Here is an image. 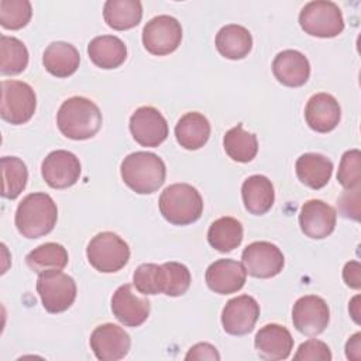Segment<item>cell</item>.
Returning <instances> with one entry per match:
<instances>
[{"label": "cell", "instance_id": "obj_28", "mask_svg": "<svg viewBox=\"0 0 361 361\" xmlns=\"http://www.w3.org/2000/svg\"><path fill=\"white\" fill-rule=\"evenodd\" d=\"M103 17L113 30H130L140 24L142 4L138 0H107L103 7Z\"/></svg>", "mask_w": 361, "mask_h": 361}, {"label": "cell", "instance_id": "obj_8", "mask_svg": "<svg viewBox=\"0 0 361 361\" xmlns=\"http://www.w3.org/2000/svg\"><path fill=\"white\" fill-rule=\"evenodd\" d=\"M37 96L34 89L21 80L1 82L0 116L10 124H24L35 113Z\"/></svg>", "mask_w": 361, "mask_h": 361}, {"label": "cell", "instance_id": "obj_21", "mask_svg": "<svg viewBox=\"0 0 361 361\" xmlns=\"http://www.w3.org/2000/svg\"><path fill=\"white\" fill-rule=\"evenodd\" d=\"M272 72L279 83L289 87H299L303 86L310 76V63L302 52L285 49L275 56Z\"/></svg>", "mask_w": 361, "mask_h": 361}, {"label": "cell", "instance_id": "obj_18", "mask_svg": "<svg viewBox=\"0 0 361 361\" xmlns=\"http://www.w3.org/2000/svg\"><path fill=\"white\" fill-rule=\"evenodd\" d=\"M204 278L210 290L219 295H230L244 286L247 271L241 262L223 258L209 265Z\"/></svg>", "mask_w": 361, "mask_h": 361}, {"label": "cell", "instance_id": "obj_35", "mask_svg": "<svg viewBox=\"0 0 361 361\" xmlns=\"http://www.w3.org/2000/svg\"><path fill=\"white\" fill-rule=\"evenodd\" d=\"M32 8L28 0H0V24L6 30H20L31 20Z\"/></svg>", "mask_w": 361, "mask_h": 361}, {"label": "cell", "instance_id": "obj_23", "mask_svg": "<svg viewBox=\"0 0 361 361\" xmlns=\"http://www.w3.org/2000/svg\"><path fill=\"white\" fill-rule=\"evenodd\" d=\"M241 196L245 209L251 214H265L275 202L274 185L264 175H251L241 186Z\"/></svg>", "mask_w": 361, "mask_h": 361}, {"label": "cell", "instance_id": "obj_25", "mask_svg": "<svg viewBox=\"0 0 361 361\" xmlns=\"http://www.w3.org/2000/svg\"><path fill=\"white\" fill-rule=\"evenodd\" d=\"M175 137L185 149H199L210 137V123L202 113L189 111L178 120L175 126Z\"/></svg>", "mask_w": 361, "mask_h": 361}, {"label": "cell", "instance_id": "obj_16", "mask_svg": "<svg viewBox=\"0 0 361 361\" xmlns=\"http://www.w3.org/2000/svg\"><path fill=\"white\" fill-rule=\"evenodd\" d=\"M337 214L334 207L319 199L303 203L299 213V226L305 235L322 240L330 235L336 227Z\"/></svg>", "mask_w": 361, "mask_h": 361}, {"label": "cell", "instance_id": "obj_26", "mask_svg": "<svg viewBox=\"0 0 361 361\" xmlns=\"http://www.w3.org/2000/svg\"><path fill=\"white\" fill-rule=\"evenodd\" d=\"M87 54L96 66L102 69H114L126 61L127 47L116 35H100L89 42Z\"/></svg>", "mask_w": 361, "mask_h": 361}, {"label": "cell", "instance_id": "obj_5", "mask_svg": "<svg viewBox=\"0 0 361 361\" xmlns=\"http://www.w3.org/2000/svg\"><path fill=\"white\" fill-rule=\"evenodd\" d=\"M86 257L96 271L111 274L120 271L128 262L130 247L116 233L103 231L89 241Z\"/></svg>", "mask_w": 361, "mask_h": 361}, {"label": "cell", "instance_id": "obj_31", "mask_svg": "<svg viewBox=\"0 0 361 361\" xmlns=\"http://www.w3.org/2000/svg\"><path fill=\"white\" fill-rule=\"evenodd\" d=\"M69 255L63 245L56 243H45L30 251L25 257L27 265L37 274L49 269H63Z\"/></svg>", "mask_w": 361, "mask_h": 361}, {"label": "cell", "instance_id": "obj_11", "mask_svg": "<svg viewBox=\"0 0 361 361\" xmlns=\"http://www.w3.org/2000/svg\"><path fill=\"white\" fill-rule=\"evenodd\" d=\"M330 320V309L324 299L316 295L299 298L292 309V322L295 329L309 337L324 331Z\"/></svg>", "mask_w": 361, "mask_h": 361}, {"label": "cell", "instance_id": "obj_1", "mask_svg": "<svg viewBox=\"0 0 361 361\" xmlns=\"http://www.w3.org/2000/svg\"><path fill=\"white\" fill-rule=\"evenodd\" d=\"M58 220V209L54 199L44 192L27 195L16 210L14 223L25 238H38L51 233Z\"/></svg>", "mask_w": 361, "mask_h": 361}, {"label": "cell", "instance_id": "obj_17", "mask_svg": "<svg viewBox=\"0 0 361 361\" xmlns=\"http://www.w3.org/2000/svg\"><path fill=\"white\" fill-rule=\"evenodd\" d=\"M151 303L147 298L134 293L133 286L124 283L116 289L111 298V312L116 319L127 327L141 326L149 316Z\"/></svg>", "mask_w": 361, "mask_h": 361}, {"label": "cell", "instance_id": "obj_15", "mask_svg": "<svg viewBox=\"0 0 361 361\" xmlns=\"http://www.w3.org/2000/svg\"><path fill=\"white\" fill-rule=\"evenodd\" d=\"M259 317V305L250 295L230 299L221 312V324L231 336H245L252 331Z\"/></svg>", "mask_w": 361, "mask_h": 361}, {"label": "cell", "instance_id": "obj_40", "mask_svg": "<svg viewBox=\"0 0 361 361\" xmlns=\"http://www.w3.org/2000/svg\"><path fill=\"white\" fill-rule=\"evenodd\" d=\"M343 279L353 289L361 288V265L358 261H350L344 265Z\"/></svg>", "mask_w": 361, "mask_h": 361}, {"label": "cell", "instance_id": "obj_34", "mask_svg": "<svg viewBox=\"0 0 361 361\" xmlns=\"http://www.w3.org/2000/svg\"><path fill=\"white\" fill-rule=\"evenodd\" d=\"M192 282L189 269L180 262H165L161 265V290L176 298L188 292Z\"/></svg>", "mask_w": 361, "mask_h": 361}, {"label": "cell", "instance_id": "obj_4", "mask_svg": "<svg viewBox=\"0 0 361 361\" xmlns=\"http://www.w3.org/2000/svg\"><path fill=\"white\" fill-rule=\"evenodd\" d=\"M159 212L166 221L175 226L192 224L203 213V199L189 183H173L159 196Z\"/></svg>", "mask_w": 361, "mask_h": 361}, {"label": "cell", "instance_id": "obj_39", "mask_svg": "<svg viewBox=\"0 0 361 361\" xmlns=\"http://www.w3.org/2000/svg\"><path fill=\"white\" fill-rule=\"evenodd\" d=\"M185 360H220L216 347L209 343H197L189 348Z\"/></svg>", "mask_w": 361, "mask_h": 361}, {"label": "cell", "instance_id": "obj_41", "mask_svg": "<svg viewBox=\"0 0 361 361\" xmlns=\"http://www.w3.org/2000/svg\"><path fill=\"white\" fill-rule=\"evenodd\" d=\"M345 355L348 360L358 361L361 358V333L351 336L345 344Z\"/></svg>", "mask_w": 361, "mask_h": 361}, {"label": "cell", "instance_id": "obj_13", "mask_svg": "<svg viewBox=\"0 0 361 361\" xmlns=\"http://www.w3.org/2000/svg\"><path fill=\"white\" fill-rule=\"evenodd\" d=\"M131 347L128 333L113 323L97 326L90 334V348L100 361H117L124 358Z\"/></svg>", "mask_w": 361, "mask_h": 361}, {"label": "cell", "instance_id": "obj_9", "mask_svg": "<svg viewBox=\"0 0 361 361\" xmlns=\"http://www.w3.org/2000/svg\"><path fill=\"white\" fill-rule=\"evenodd\" d=\"M180 41L182 27L172 16H157L144 25L142 44L152 55H168L180 45Z\"/></svg>", "mask_w": 361, "mask_h": 361}, {"label": "cell", "instance_id": "obj_7", "mask_svg": "<svg viewBox=\"0 0 361 361\" xmlns=\"http://www.w3.org/2000/svg\"><path fill=\"white\" fill-rule=\"evenodd\" d=\"M37 292L47 312L61 313L73 305L76 283L72 276L61 269H49L38 274Z\"/></svg>", "mask_w": 361, "mask_h": 361}, {"label": "cell", "instance_id": "obj_37", "mask_svg": "<svg viewBox=\"0 0 361 361\" xmlns=\"http://www.w3.org/2000/svg\"><path fill=\"white\" fill-rule=\"evenodd\" d=\"M135 289L142 295H157L161 290V265L141 264L133 275Z\"/></svg>", "mask_w": 361, "mask_h": 361}, {"label": "cell", "instance_id": "obj_20", "mask_svg": "<svg viewBox=\"0 0 361 361\" xmlns=\"http://www.w3.org/2000/svg\"><path fill=\"white\" fill-rule=\"evenodd\" d=\"M305 118L312 130L317 133H329L338 126L341 109L331 94L324 92L316 93L306 103Z\"/></svg>", "mask_w": 361, "mask_h": 361}, {"label": "cell", "instance_id": "obj_36", "mask_svg": "<svg viewBox=\"0 0 361 361\" xmlns=\"http://www.w3.org/2000/svg\"><path fill=\"white\" fill-rule=\"evenodd\" d=\"M337 180L347 190L358 189L361 182V152L360 149L345 151L341 157Z\"/></svg>", "mask_w": 361, "mask_h": 361}, {"label": "cell", "instance_id": "obj_24", "mask_svg": "<svg viewBox=\"0 0 361 361\" xmlns=\"http://www.w3.org/2000/svg\"><path fill=\"white\" fill-rule=\"evenodd\" d=\"M42 63L51 75L56 78H68L78 71L80 55L72 44L56 41L45 48Z\"/></svg>", "mask_w": 361, "mask_h": 361}, {"label": "cell", "instance_id": "obj_2", "mask_svg": "<svg viewBox=\"0 0 361 361\" xmlns=\"http://www.w3.org/2000/svg\"><path fill=\"white\" fill-rule=\"evenodd\" d=\"M100 109L86 97L73 96L66 99L56 114L59 131L71 140H87L97 134L102 127Z\"/></svg>", "mask_w": 361, "mask_h": 361}, {"label": "cell", "instance_id": "obj_29", "mask_svg": "<svg viewBox=\"0 0 361 361\" xmlns=\"http://www.w3.org/2000/svg\"><path fill=\"white\" fill-rule=\"evenodd\" d=\"M207 241L214 250L220 252H230L243 241V226L234 217H220L210 224Z\"/></svg>", "mask_w": 361, "mask_h": 361}, {"label": "cell", "instance_id": "obj_19", "mask_svg": "<svg viewBox=\"0 0 361 361\" xmlns=\"http://www.w3.org/2000/svg\"><path fill=\"white\" fill-rule=\"evenodd\" d=\"M254 345L262 360L279 361L286 360L290 355L293 350V338L286 327L271 323L257 331Z\"/></svg>", "mask_w": 361, "mask_h": 361}, {"label": "cell", "instance_id": "obj_42", "mask_svg": "<svg viewBox=\"0 0 361 361\" xmlns=\"http://www.w3.org/2000/svg\"><path fill=\"white\" fill-rule=\"evenodd\" d=\"M358 302H360V296L357 295L351 299L350 306H348V310H350V313H351V316H353V319L357 324H360V303Z\"/></svg>", "mask_w": 361, "mask_h": 361}, {"label": "cell", "instance_id": "obj_22", "mask_svg": "<svg viewBox=\"0 0 361 361\" xmlns=\"http://www.w3.org/2000/svg\"><path fill=\"white\" fill-rule=\"evenodd\" d=\"M295 169L303 185L317 190L329 183L333 173V162L322 154L306 152L298 158Z\"/></svg>", "mask_w": 361, "mask_h": 361}, {"label": "cell", "instance_id": "obj_3", "mask_svg": "<svg viewBox=\"0 0 361 361\" xmlns=\"http://www.w3.org/2000/svg\"><path fill=\"white\" fill-rule=\"evenodd\" d=\"M120 173L124 183L135 193L149 195L164 185L166 168L157 154L137 151L123 159Z\"/></svg>", "mask_w": 361, "mask_h": 361}, {"label": "cell", "instance_id": "obj_10", "mask_svg": "<svg viewBox=\"0 0 361 361\" xmlns=\"http://www.w3.org/2000/svg\"><path fill=\"white\" fill-rule=\"evenodd\" d=\"M241 259L247 274L261 279L278 275L285 264L282 251L268 241H254L248 244L243 251Z\"/></svg>", "mask_w": 361, "mask_h": 361}, {"label": "cell", "instance_id": "obj_14", "mask_svg": "<svg viewBox=\"0 0 361 361\" xmlns=\"http://www.w3.org/2000/svg\"><path fill=\"white\" fill-rule=\"evenodd\" d=\"M41 175L51 188L66 189L79 180V158L65 149L52 151L42 161Z\"/></svg>", "mask_w": 361, "mask_h": 361}, {"label": "cell", "instance_id": "obj_33", "mask_svg": "<svg viewBox=\"0 0 361 361\" xmlns=\"http://www.w3.org/2000/svg\"><path fill=\"white\" fill-rule=\"evenodd\" d=\"M1 196L6 199H16L24 189L28 180V171L25 164L17 157L1 158Z\"/></svg>", "mask_w": 361, "mask_h": 361}, {"label": "cell", "instance_id": "obj_27", "mask_svg": "<svg viewBox=\"0 0 361 361\" xmlns=\"http://www.w3.org/2000/svg\"><path fill=\"white\" fill-rule=\"evenodd\" d=\"M216 48L227 59H243L252 48L251 32L238 24H228L216 34Z\"/></svg>", "mask_w": 361, "mask_h": 361}, {"label": "cell", "instance_id": "obj_32", "mask_svg": "<svg viewBox=\"0 0 361 361\" xmlns=\"http://www.w3.org/2000/svg\"><path fill=\"white\" fill-rule=\"evenodd\" d=\"M28 65L27 47L16 37H0V72L1 75H18Z\"/></svg>", "mask_w": 361, "mask_h": 361}, {"label": "cell", "instance_id": "obj_30", "mask_svg": "<svg viewBox=\"0 0 361 361\" xmlns=\"http://www.w3.org/2000/svg\"><path fill=\"white\" fill-rule=\"evenodd\" d=\"M223 145L226 154L233 161L243 164L252 161L258 152L257 135L245 131L243 124H237L224 134Z\"/></svg>", "mask_w": 361, "mask_h": 361}, {"label": "cell", "instance_id": "obj_6", "mask_svg": "<svg viewBox=\"0 0 361 361\" xmlns=\"http://www.w3.org/2000/svg\"><path fill=\"white\" fill-rule=\"evenodd\" d=\"M299 24L306 34L319 38H333L344 30L340 7L327 0H314L305 4L299 14Z\"/></svg>", "mask_w": 361, "mask_h": 361}, {"label": "cell", "instance_id": "obj_38", "mask_svg": "<svg viewBox=\"0 0 361 361\" xmlns=\"http://www.w3.org/2000/svg\"><path fill=\"white\" fill-rule=\"evenodd\" d=\"M293 360L299 361H330L331 360V351L329 348V345L320 340L316 338H310L305 343H302L296 351V354L293 355Z\"/></svg>", "mask_w": 361, "mask_h": 361}, {"label": "cell", "instance_id": "obj_12", "mask_svg": "<svg viewBox=\"0 0 361 361\" xmlns=\"http://www.w3.org/2000/svg\"><path fill=\"white\" fill-rule=\"evenodd\" d=\"M133 138L142 147H158L168 137V123L155 107H138L130 117Z\"/></svg>", "mask_w": 361, "mask_h": 361}]
</instances>
